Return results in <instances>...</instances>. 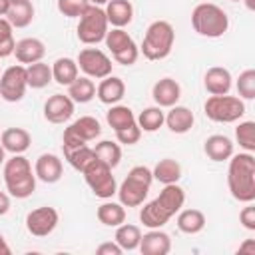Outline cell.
Instances as JSON below:
<instances>
[{
	"mask_svg": "<svg viewBox=\"0 0 255 255\" xmlns=\"http://www.w3.org/2000/svg\"><path fill=\"white\" fill-rule=\"evenodd\" d=\"M183 201H185V191L177 183H167L163 185V189L155 199H151L141 207L139 221L147 229H159L183 207Z\"/></svg>",
	"mask_w": 255,
	"mask_h": 255,
	"instance_id": "cell-1",
	"label": "cell"
},
{
	"mask_svg": "<svg viewBox=\"0 0 255 255\" xmlns=\"http://www.w3.org/2000/svg\"><path fill=\"white\" fill-rule=\"evenodd\" d=\"M227 185L233 199L241 203H253L255 199V157L249 151L229 157Z\"/></svg>",
	"mask_w": 255,
	"mask_h": 255,
	"instance_id": "cell-2",
	"label": "cell"
},
{
	"mask_svg": "<svg viewBox=\"0 0 255 255\" xmlns=\"http://www.w3.org/2000/svg\"><path fill=\"white\" fill-rule=\"evenodd\" d=\"M4 183L12 197L26 199L36 191V173L32 171V163L16 153L4 161Z\"/></svg>",
	"mask_w": 255,
	"mask_h": 255,
	"instance_id": "cell-3",
	"label": "cell"
},
{
	"mask_svg": "<svg viewBox=\"0 0 255 255\" xmlns=\"http://www.w3.org/2000/svg\"><path fill=\"white\" fill-rule=\"evenodd\" d=\"M191 26L199 36L221 38L229 28V16L221 6L201 2L191 12Z\"/></svg>",
	"mask_w": 255,
	"mask_h": 255,
	"instance_id": "cell-4",
	"label": "cell"
},
{
	"mask_svg": "<svg viewBox=\"0 0 255 255\" xmlns=\"http://www.w3.org/2000/svg\"><path fill=\"white\" fill-rule=\"evenodd\" d=\"M173 42H175L173 26L167 20H155L147 26L139 50L147 60L157 62V60H163L171 54Z\"/></svg>",
	"mask_w": 255,
	"mask_h": 255,
	"instance_id": "cell-5",
	"label": "cell"
},
{
	"mask_svg": "<svg viewBox=\"0 0 255 255\" xmlns=\"http://www.w3.org/2000/svg\"><path fill=\"white\" fill-rule=\"evenodd\" d=\"M151 181H153V175H151L149 167H145V165L131 167L129 173L126 175V179L120 183V187L116 191L118 197H120V203L124 207H137V205H141L143 199L149 193Z\"/></svg>",
	"mask_w": 255,
	"mask_h": 255,
	"instance_id": "cell-6",
	"label": "cell"
},
{
	"mask_svg": "<svg viewBox=\"0 0 255 255\" xmlns=\"http://www.w3.org/2000/svg\"><path fill=\"white\" fill-rule=\"evenodd\" d=\"M76 32H78V40L82 44L94 46V44L102 42L108 34V18H106L104 8L88 4V8L80 14V22H78Z\"/></svg>",
	"mask_w": 255,
	"mask_h": 255,
	"instance_id": "cell-7",
	"label": "cell"
},
{
	"mask_svg": "<svg viewBox=\"0 0 255 255\" xmlns=\"http://www.w3.org/2000/svg\"><path fill=\"white\" fill-rule=\"evenodd\" d=\"M205 116L211 122L217 124H233L243 118L245 114V104L239 96H209L205 106H203Z\"/></svg>",
	"mask_w": 255,
	"mask_h": 255,
	"instance_id": "cell-8",
	"label": "cell"
},
{
	"mask_svg": "<svg viewBox=\"0 0 255 255\" xmlns=\"http://www.w3.org/2000/svg\"><path fill=\"white\" fill-rule=\"evenodd\" d=\"M82 173H84V179H86L88 187L94 191L96 197L110 199L118 191V183H116V177L112 175V167L108 163L100 161L98 157Z\"/></svg>",
	"mask_w": 255,
	"mask_h": 255,
	"instance_id": "cell-9",
	"label": "cell"
},
{
	"mask_svg": "<svg viewBox=\"0 0 255 255\" xmlns=\"http://www.w3.org/2000/svg\"><path fill=\"white\" fill-rule=\"evenodd\" d=\"M108 50L112 52V58L122 64V66H131L135 64L137 56H139V48L133 42V38L124 30V28H112L108 30L106 38H104Z\"/></svg>",
	"mask_w": 255,
	"mask_h": 255,
	"instance_id": "cell-10",
	"label": "cell"
},
{
	"mask_svg": "<svg viewBox=\"0 0 255 255\" xmlns=\"http://www.w3.org/2000/svg\"><path fill=\"white\" fill-rule=\"evenodd\" d=\"M102 133V126L94 116H82L76 122H72L62 135V149L88 145V141L96 139Z\"/></svg>",
	"mask_w": 255,
	"mask_h": 255,
	"instance_id": "cell-11",
	"label": "cell"
},
{
	"mask_svg": "<svg viewBox=\"0 0 255 255\" xmlns=\"http://www.w3.org/2000/svg\"><path fill=\"white\" fill-rule=\"evenodd\" d=\"M26 88H28V80H26V66L22 64H16V66H10L6 68L2 74H0V98L14 104V102H20L26 94Z\"/></svg>",
	"mask_w": 255,
	"mask_h": 255,
	"instance_id": "cell-12",
	"label": "cell"
},
{
	"mask_svg": "<svg viewBox=\"0 0 255 255\" xmlns=\"http://www.w3.org/2000/svg\"><path fill=\"white\" fill-rule=\"evenodd\" d=\"M78 68L88 76V78H96L102 80L106 76L112 74V60L108 58L106 52L98 50V48H84L78 54Z\"/></svg>",
	"mask_w": 255,
	"mask_h": 255,
	"instance_id": "cell-13",
	"label": "cell"
},
{
	"mask_svg": "<svg viewBox=\"0 0 255 255\" xmlns=\"http://www.w3.org/2000/svg\"><path fill=\"white\" fill-rule=\"evenodd\" d=\"M58 219H60V215H58V211L54 207L42 205V207L32 209L26 215V229L34 237H46L56 229Z\"/></svg>",
	"mask_w": 255,
	"mask_h": 255,
	"instance_id": "cell-14",
	"label": "cell"
},
{
	"mask_svg": "<svg viewBox=\"0 0 255 255\" xmlns=\"http://www.w3.org/2000/svg\"><path fill=\"white\" fill-rule=\"evenodd\" d=\"M74 116V102L70 96L54 94L44 104V118L50 124H66Z\"/></svg>",
	"mask_w": 255,
	"mask_h": 255,
	"instance_id": "cell-15",
	"label": "cell"
},
{
	"mask_svg": "<svg viewBox=\"0 0 255 255\" xmlns=\"http://www.w3.org/2000/svg\"><path fill=\"white\" fill-rule=\"evenodd\" d=\"M34 173H36V179L44 183H56L64 173L62 159L56 153H42L34 163Z\"/></svg>",
	"mask_w": 255,
	"mask_h": 255,
	"instance_id": "cell-16",
	"label": "cell"
},
{
	"mask_svg": "<svg viewBox=\"0 0 255 255\" xmlns=\"http://www.w3.org/2000/svg\"><path fill=\"white\" fill-rule=\"evenodd\" d=\"M151 96H153L155 106H159V108H171L181 98V86L173 78H161V80H157L153 84Z\"/></svg>",
	"mask_w": 255,
	"mask_h": 255,
	"instance_id": "cell-17",
	"label": "cell"
},
{
	"mask_svg": "<svg viewBox=\"0 0 255 255\" xmlns=\"http://www.w3.org/2000/svg\"><path fill=\"white\" fill-rule=\"evenodd\" d=\"M137 249L141 251V255H167L171 251V239L165 231H161V227L149 229L141 235Z\"/></svg>",
	"mask_w": 255,
	"mask_h": 255,
	"instance_id": "cell-18",
	"label": "cell"
},
{
	"mask_svg": "<svg viewBox=\"0 0 255 255\" xmlns=\"http://www.w3.org/2000/svg\"><path fill=\"white\" fill-rule=\"evenodd\" d=\"M231 84H233V78H231L229 70L223 68V66H213V68H209V70L205 72L203 86H205V90H207L211 96L229 94Z\"/></svg>",
	"mask_w": 255,
	"mask_h": 255,
	"instance_id": "cell-19",
	"label": "cell"
},
{
	"mask_svg": "<svg viewBox=\"0 0 255 255\" xmlns=\"http://www.w3.org/2000/svg\"><path fill=\"white\" fill-rule=\"evenodd\" d=\"M96 96H98V100H100L102 104L114 106V104H118V102L126 96V84H124L122 78L110 74V76L102 78V82L98 84Z\"/></svg>",
	"mask_w": 255,
	"mask_h": 255,
	"instance_id": "cell-20",
	"label": "cell"
},
{
	"mask_svg": "<svg viewBox=\"0 0 255 255\" xmlns=\"http://www.w3.org/2000/svg\"><path fill=\"white\" fill-rule=\"evenodd\" d=\"M44 54H46V46L38 38H22L16 42V48H14V56L20 64L40 62L44 58Z\"/></svg>",
	"mask_w": 255,
	"mask_h": 255,
	"instance_id": "cell-21",
	"label": "cell"
},
{
	"mask_svg": "<svg viewBox=\"0 0 255 255\" xmlns=\"http://www.w3.org/2000/svg\"><path fill=\"white\" fill-rule=\"evenodd\" d=\"M193 122H195L193 112L189 108H185V106H177L175 104L165 114V122L163 124H167L169 131H173V133H187L193 128Z\"/></svg>",
	"mask_w": 255,
	"mask_h": 255,
	"instance_id": "cell-22",
	"label": "cell"
},
{
	"mask_svg": "<svg viewBox=\"0 0 255 255\" xmlns=\"http://www.w3.org/2000/svg\"><path fill=\"white\" fill-rule=\"evenodd\" d=\"M0 143L6 151H10L12 155L16 153H24L30 143H32V135L24 129V128H8L0 133Z\"/></svg>",
	"mask_w": 255,
	"mask_h": 255,
	"instance_id": "cell-23",
	"label": "cell"
},
{
	"mask_svg": "<svg viewBox=\"0 0 255 255\" xmlns=\"http://www.w3.org/2000/svg\"><path fill=\"white\" fill-rule=\"evenodd\" d=\"M104 12L108 18V24H112L114 28H124L133 18V6L129 0H108Z\"/></svg>",
	"mask_w": 255,
	"mask_h": 255,
	"instance_id": "cell-24",
	"label": "cell"
},
{
	"mask_svg": "<svg viewBox=\"0 0 255 255\" xmlns=\"http://www.w3.org/2000/svg\"><path fill=\"white\" fill-rule=\"evenodd\" d=\"M203 151L211 161H227L233 155V141L227 135L213 133L205 139Z\"/></svg>",
	"mask_w": 255,
	"mask_h": 255,
	"instance_id": "cell-25",
	"label": "cell"
},
{
	"mask_svg": "<svg viewBox=\"0 0 255 255\" xmlns=\"http://www.w3.org/2000/svg\"><path fill=\"white\" fill-rule=\"evenodd\" d=\"M6 20L12 28H26L34 20V4L30 0H10Z\"/></svg>",
	"mask_w": 255,
	"mask_h": 255,
	"instance_id": "cell-26",
	"label": "cell"
},
{
	"mask_svg": "<svg viewBox=\"0 0 255 255\" xmlns=\"http://www.w3.org/2000/svg\"><path fill=\"white\" fill-rule=\"evenodd\" d=\"M205 227V215L199 209H179L177 211V229L187 235H195L203 231Z\"/></svg>",
	"mask_w": 255,
	"mask_h": 255,
	"instance_id": "cell-27",
	"label": "cell"
},
{
	"mask_svg": "<svg viewBox=\"0 0 255 255\" xmlns=\"http://www.w3.org/2000/svg\"><path fill=\"white\" fill-rule=\"evenodd\" d=\"M68 96L72 98L74 104H88L96 96V84L88 76H78L70 86H68Z\"/></svg>",
	"mask_w": 255,
	"mask_h": 255,
	"instance_id": "cell-28",
	"label": "cell"
},
{
	"mask_svg": "<svg viewBox=\"0 0 255 255\" xmlns=\"http://www.w3.org/2000/svg\"><path fill=\"white\" fill-rule=\"evenodd\" d=\"M78 62L72 58H58L52 64V78L60 86H70L78 78Z\"/></svg>",
	"mask_w": 255,
	"mask_h": 255,
	"instance_id": "cell-29",
	"label": "cell"
},
{
	"mask_svg": "<svg viewBox=\"0 0 255 255\" xmlns=\"http://www.w3.org/2000/svg\"><path fill=\"white\" fill-rule=\"evenodd\" d=\"M26 80H28V88L34 90H42L46 88L54 78H52V66H48L46 62H34L26 66Z\"/></svg>",
	"mask_w": 255,
	"mask_h": 255,
	"instance_id": "cell-30",
	"label": "cell"
},
{
	"mask_svg": "<svg viewBox=\"0 0 255 255\" xmlns=\"http://www.w3.org/2000/svg\"><path fill=\"white\" fill-rule=\"evenodd\" d=\"M151 175H153V179H157L163 185L177 183L181 177V165L171 157H163L155 163V167L151 169Z\"/></svg>",
	"mask_w": 255,
	"mask_h": 255,
	"instance_id": "cell-31",
	"label": "cell"
},
{
	"mask_svg": "<svg viewBox=\"0 0 255 255\" xmlns=\"http://www.w3.org/2000/svg\"><path fill=\"white\" fill-rule=\"evenodd\" d=\"M96 215H98L100 223H104L108 227H118L126 221V207L116 201H106L98 207Z\"/></svg>",
	"mask_w": 255,
	"mask_h": 255,
	"instance_id": "cell-32",
	"label": "cell"
},
{
	"mask_svg": "<svg viewBox=\"0 0 255 255\" xmlns=\"http://www.w3.org/2000/svg\"><path fill=\"white\" fill-rule=\"evenodd\" d=\"M114 241L122 247V251H133V249L139 247L141 229L137 225H131V223H122L116 229V239Z\"/></svg>",
	"mask_w": 255,
	"mask_h": 255,
	"instance_id": "cell-33",
	"label": "cell"
},
{
	"mask_svg": "<svg viewBox=\"0 0 255 255\" xmlns=\"http://www.w3.org/2000/svg\"><path fill=\"white\" fill-rule=\"evenodd\" d=\"M106 122H108V126H110L114 131H118V129H124V128H128V126L135 124V116H133V112H131L128 106L114 104V106L108 110V114H106Z\"/></svg>",
	"mask_w": 255,
	"mask_h": 255,
	"instance_id": "cell-34",
	"label": "cell"
},
{
	"mask_svg": "<svg viewBox=\"0 0 255 255\" xmlns=\"http://www.w3.org/2000/svg\"><path fill=\"white\" fill-rule=\"evenodd\" d=\"M64 157L68 159V163L74 169L84 171L96 159V153H94V147H90V145H78V147L64 149Z\"/></svg>",
	"mask_w": 255,
	"mask_h": 255,
	"instance_id": "cell-35",
	"label": "cell"
},
{
	"mask_svg": "<svg viewBox=\"0 0 255 255\" xmlns=\"http://www.w3.org/2000/svg\"><path fill=\"white\" fill-rule=\"evenodd\" d=\"M135 122L141 131H157L165 122V114L159 106H151V108H145L143 112H139Z\"/></svg>",
	"mask_w": 255,
	"mask_h": 255,
	"instance_id": "cell-36",
	"label": "cell"
},
{
	"mask_svg": "<svg viewBox=\"0 0 255 255\" xmlns=\"http://www.w3.org/2000/svg\"><path fill=\"white\" fill-rule=\"evenodd\" d=\"M94 153H96V157H98L100 161L108 163L112 169L118 167V163H120V159H122V147H120V143H116V141H112V139H102V141H98L96 147H94Z\"/></svg>",
	"mask_w": 255,
	"mask_h": 255,
	"instance_id": "cell-37",
	"label": "cell"
},
{
	"mask_svg": "<svg viewBox=\"0 0 255 255\" xmlns=\"http://www.w3.org/2000/svg\"><path fill=\"white\" fill-rule=\"evenodd\" d=\"M235 139H237L239 147L253 153L255 151V122H251V120L241 122L235 128Z\"/></svg>",
	"mask_w": 255,
	"mask_h": 255,
	"instance_id": "cell-38",
	"label": "cell"
},
{
	"mask_svg": "<svg viewBox=\"0 0 255 255\" xmlns=\"http://www.w3.org/2000/svg\"><path fill=\"white\" fill-rule=\"evenodd\" d=\"M12 24L0 16V58H8L14 54V48H16V40H14V34H12Z\"/></svg>",
	"mask_w": 255,
	"mask_h": 255,
	"instance_id": "cell-39",
	"label": "cell"
},
{
	"mask_svg": "<svg viewBox=\"0 0 255 255\" xmlns=\"http://www.w3.org/2000/svg\"><path fill=\"white\" fill-rule=\"evenodd\" d=\"M235 86H237V94L241 100H253L255 98V70L249 68L241 72Z\"/></svg>",
	"mask_w": 255,
	"mask_h": 255,
	"instance_id": "cell-40",
	"label": "cell"
},
{
	"mask_svg": "<svg viewBox=\"0 0 255 255\" xmlns=\"http://www.w3.org/2000/svg\"><path fill=\"white\" fill-rule=\"evenodd\" d=\"M88 4H90L88 0H56L60 14L68 18H80V14L88 8Z\"/></svg>",
	"mask_w": 255,
	"mask_h": 255,
	"instance_id": "cell-41",
	"label": "cell"
},
{
	"mask_svg": "<svg viewBox=\"0 0 255 255\" xmlns=\"http://www.w3.org/2000/svg\"><path fill=\"white\" fill-rule=\"evenodd\" d=\"M116 137H118V141L124 143V145H133V143L139 141L141 129H139V126H137V122H135V124H131V126H128V128H124V129H118V131H116Z\"/></svg>",
	"mask_w": 255,
	"mask_h": 255,
	"instance_id": "cell-42",
	"label": "cell"
},
{
	"mask_svg": "<svg viewBox=\"0 0 255 255\" xmlns=\"http://www.w3.org/2000/svg\"><path fill=\"white\" fill-rule=\"evenodd\" d=\"M239 221H241V225H243L245 229L255 231V207H253L251 203H247V207L241 209V213H239Z\"/></svg>",
	"mask_w": 255,
	"mask_h": 255,
	"instance_id": "cell-43",
	"label": "cell"
},
{
	"mask_svg": "<svg viewBox=\"0 0 255 255\" xmlns=\"http://www.w3.org/2000/svg\"><path fill=\"white\" fill-rule=\"evenodd\" d=\"M96 253H98V255H122L124 251H122V247H120L116 241H114V243L108 241V243H102V245L96 249Z\"/></svg>",
	"mask_w": 255,
	"mask_h": 255,
	"instance_id": "cell-44",
	"label": "cell"
},
{
	"mask_svg": "<svg viewBox=\"0 0 255 255\" xmlns=\"http://www.w3.org/2000/svg\"><path fill=\"white\" fill-rule=\"evenodd\" d=\"M8 209H10V195L0 191V215L8 213Z\"/></svg>",
	"mask_w": 255,
	"mask_h": 255,
	"instance_id": "cell-45",
	"label": "cell"
},
{
	"mask_svg": "<svg viewBox=\"0 0 255 255\" xmlns=\"http://www.w3.org/2000/svg\"><path fill=\"white\" fill-rule=\"evenodd\" d=\"M239 253H249V255H255V239H247L243 245H239Z\"/></svg>",
	"mask_w": 255,
	"mask_h": 255,
	"instance_id": "cell-46",
	"label": "cell"
},
{
	"mask_svg": "<svg viewBox=\"0 0 255 255\" xmlns=\"http://www.w3.org/2000/svg\"><path fill=\"white\" fill-rule=\"evenodd\" d=\"M0 255H10V247H8V243H6L2 233H0Z\"/></svg>",
	"mask_w": 255,
	"mask_h": 255,
	"instance_id": "cell-47",
	"label": "cell"
},
{
	"mask_svg": "<svg viewBox=\"0 0 255 255\" xmlns=\"http://www.w3.org/2000/svg\"><path fill=\"white\" fill-rule=\"evenodd\" d=\"M8 6H10V0H0V16H6Z\"/></svg>",
	"mask_w": 255,
	"mask_h": 255,
	"instance_id": "cell-48",
	"label": "cell"
},
{
	"mask_svg": "<svg viewBox=\"0 0 255 255\" xmlns=\"http://www.w3.org/2000/svg\"><path fill=\"white\" fill-rule=\"evenodd\" d=\"M6 161V149L2 147V143H0V165Z\"/></svg>",
	"mask_w": 255,
	"mask_h": 255,
	"instance_id": "cell-49",
	"label": "cell"
},
{
	"mask_svg": "<svg viewBox=\"0 0 255 255\" xmlns=\"http://www.w3.org/2000/svg\"><path fill=\"white\" fill-rule=\"evenodd\" d=\"M90 4H94V6H102V4H106L108 0H88Z\"/></svg>",
	"mask_w": 255,
	"mask_h": 255,
	"instance_id": "cell-50",
	"label": "cell"
},
{
	"mask_svg": "<svg viewBox=\"0 0 255 255\" xmlns=\"http://www.w3.org/2000/svg\"><path fill=\"white\" fill-rule=\"evenodd\" d=\"M245 6H247L249 10H253V8H255V0H245Z\"/></svg>",
	"mask_w": 255,
	"mask_h": 255,
	"instance_id": "cell-51",
	"label": "cell"
},
{
	"mask_svg": "<svg viewBox=\"0 0 255 255\" xmlns=\"http://www.w3.org/2000/svg\"><path fill=\"white\" fill-rule=\"evenodd\" d=\"M231 2H239V0H231Z\"/></svg>",
	"mask_w": 255,
	"mask_h": 255,
	"instance_id": "cell-52",
	"label": "cell"
}]
</instances>
